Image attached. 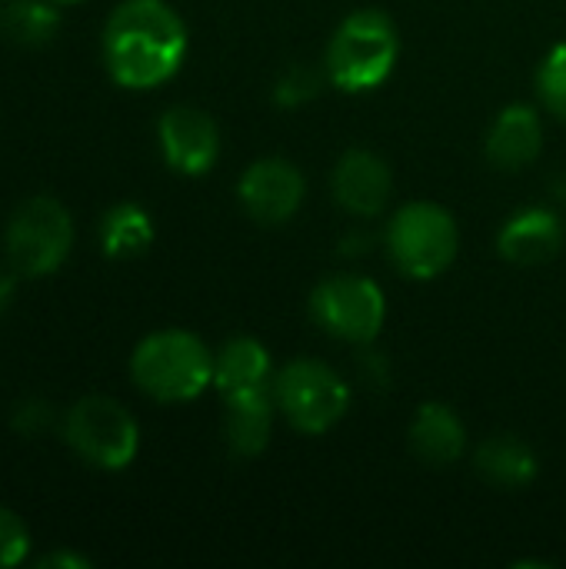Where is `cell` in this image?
Segmentation results:
<instances>
[{
  "mask_svg": "<svg viewBox=\"0 0 566 569\" xmlns=\"http://www.w3.org/2000/svg\"><path fill=\"white\" fill-rule=\"evenodd\" d=\"M187 57V27L167 0H123L103 27V63L127 90L167 83Z\"/></svg>",
  "mask_w": 566,
  "mask_h": 569,
  "instance_id": "6da1fadb",
  "label": "cell"
},
{
  "mask_svg": "<svg viewBox=\"0 0 566 569\" xmlns=\"http://www.w3.org/2000/svg\"><path fill=\"white\" fill-rule=\"evenodd\" d=\"M217 357L187 330H160L137 343L130 357L133 383L160 403L197 400L214 383Z\"/></svg>",
  "mask_w": 566,
  "mask_h": 569,
  "instance_id": "7a4b0ae2",
  "label": "cell"
},
{
  "mask_svg": "<svg viewBox=\"0 0 566 569\" xmlns=\"http://www.w3.org/2000/svg\"><path fill=\"white\" fill-rule=\"evenodd\" d=\"M400 53V37L394 20L384 10H357L350 13L330 47H327V73L347 93H364L380 87Z\"/></svg>",
  "mask_w": 566,
  "mask_h": 569,
  "instance_id": "3957f363",
  "label": "cell"
},
{
  "mask_svg": "<svg viewBox=\"0 0 566 569\" xmlns=\"http://www.w3.org/2000/svg\"><path fill=\"white\" fill-rule=\"evenodd\" d=\"M7 260L20 277H47L73 247V220L57 197L23 200L7 223Z\"/></svg>",
  "mask_w": 566,
  "mask_h": 569,
  "instance_id": "277c9868",
  "label": "cell"
},
{
  "mask_svg": "<svg viewBox=\"0 0 566 569\" xmlns=\"http://www.w3.org/2000/svg\"><path fill=\"white\" fill-rule=\"evenodd\" d=\"M457 247H460V237H457L454 217L444 207L427 203V200H417L397 210L387 230V250L397 270H404L414 280L440 277L454 263Z\"/></svg>",
  "mask_w": 566,
  "mask_h": 569,
  "instance_id": "5b68a950",
  "label": "cell"
},
{
  "mask_svg": "<svg viewBox=\"0 0 566 569\" xmlns=\"http://www.w3.org/2000/svg\"><path fill=\"white\" fill-rule=\"evenodd\" d=\"M63 440L97 470H127L140 447V427L123 403L110 397H83L63 420Z\"/></svg>",
  "mask_w": 566,
  "mask_h": 569,
  "instance_id": "8992f818",
  "label": "cell"
},
{
  "mask_svg": "<svg viewBox=\"0 0 566 569\" xmlns=\"http://www.w3.org/2000/svg\"><path fill=\"white\" fill-rule=\"evenodd\" d=\"M277 407L300 433H327L344 420L350 407V390L337 370L320 360H294L280 370L274 383Z\"/></svg>",
  "mask_w": 566,
  "mask_h": 569,
  "instance_id": "52a82bcc",
  "label": "cell"
},
{
  "mask_svg": "<svg viewBox=\"0 0 566 569\" xmlns=\"http://www.w3.org/2000/svg\"><path fill=\"white\" fill-rule=\"evenodd\" d=\"M310 313L327 333L350 343H370L384 327L387 303L384 290L374 280L337 273L317 283L310 297Z\"/></svg>",
  "mask_w": 566,
  "mask_h": 569,
  "instance_id": "ba28073f",
  "label": "cell"
},
{
  "mask_svg": "<svg viewBox=\"0 0 566 569\" xmlns=\"http://www.w3.org/2000/svg\"><path fill=\"white\" fill-rule=\"evenodd\" d=\"M304 173L284 160V157H267L257 160L244 177H240V203L257 223H284L297 213L304 203Z\"/></svg>",
  "mask_w": 566,
  "mask_h": 569,
  "instance_id": "9c48e42d",
  "label": "cell"
},
{
  "mask_svg": "<svg viewBox=\"0 0 566 569\" xmlns=\"http://www.w3.org/2000/svg\"><path fill=\"white\" fill-rule=\"evenodd\" d=\"M160 150L163 160L187 177H200L217 163L220 153V130L210 113L197 107H170L160 117Z\"/></svg>",
  "mask_w": 566,
  "mask_h": 569,
  "instance_id": "30bf717a",
  "label": "cell"
},
{
  "mask_svg": "<svg viewBox=\"0 0 566 569\" xmlns=\"http://www.w3.org/2000/svg\"><path fill=\"white\" fill-rule=\"evenodd\" d=\"M390 167L370 150H347L334 170V197L344 210L357 217H374L390 200Z\"/></svg>",
  "mask_w": 566,
  "mask_h": 569,
  "instance_id": "8fae6325",
  "label": "cell"
},
{
  "mask_svg": "<svg viewBox=\"0 0 566 569\" xmlns=\"http://www.w3.org/2000/svg\"><path fill=\"white\" fill-rule=\"evenodd\" d=\"M497 247H500V257L510 263H520V267L547 263L564 247V227L557 213L544 207H527L504 223Z\"/></svg>",
  "mask_w": 566,
  "mask_h": 569,
  "instance_id": "7c38bea8",
  "label": "cell"
},
{
  "mask_svg": "<svg viewBox=\"0 0 566 569\" xmlns=\"http://www.w3.org/2000/svg\"><path fill=\"white\" fill-rule=\"evenodd\" d=\"M540 140H544V130H540L537 110L527 103H514L494 120L487 133V160L500 170H520L530 160H537Z\"/></svg>",
  "mask_w": 566,
  "mask_h": 569,
  "instance_id": "4fadbf2b",
  "label": "cell"
},
{
  "mask_svg": "<svg viewBox=\"0 0 566 569\" xmlns=\"http://www.w3.org/2000/svg\"><path fill=\"white\" fill-rule=\"evenodd\" d=\"M467 430L447 403H424L410 427V447L420 460L447 467L464 453Z\"/></svg>",
  "mask_w": 566,
  "mask_h": 569,
  "instance_id": "5bb4252c",
  "label": "cell"
},
{
  "mask_svg": "<svg viewBox=\"0 0 566 569\" xmlns=\"http://www.w3.org/2000/svg\"><path fill=\"white\" fill-rule=\"evenodd\" d=\"M227 400V440L237 457H257L264 453L270 440V423H274V407L267 387L257 390H240L224 397Z\"/></svg>",
  "mask_w": 566,
  "mask_h": 569,
  "instance_id": "9a60e30c",
  "label": "cell"
},
{
  "mask_svg": "<svg viewBox=\"0 0 566 569\" xmlns=\"http://www.w3.org/2000/svg\"><path fill=\"white\" fill-rule=\"evenodd\" d=\"M477 470L494 487L517 490V487H527L537 477V453L520 437L497 433L487 443H480V450H477Z\"/></svg>",
  "mask_w": 566,
  "mask_h": 569,
  "instance_id": "2e32d148",
  "label": "cell"
},
{
  "mask_svg": "<svg viewBox=\"0 0 566 569\" xmlns=\"http://www.w3.org/2000/svg\"><path fill=\"white\" fill-rule=\"evenodd\" d=\"M267 373H270L267 350L250 337H237L217 353L214 383H217V390L224 397H230V393H240V390L267 387Z\"/></svg>",
  "mask_w": 566,
  "mask_h": 569,
  "instance_id": "e0dca14e",
  "label": "cell"
},
{
  "mask_svg": "<svg viewBox=\"0 0 566 569\" xmlns=\"http://www.w3.org/2000/svg\"><path fill=\"white\" fill-rule=\"evenodd\" d=\"M100 243L107 257H137L153 243V223L143 207L117 203L100 220Z\"/></svg>",
  "mask_w": 566,
  "mask_h": 569,
  "instance_id": "ac0fdd59",
  "label": "cell"
},
{
  "mask_svg": "<svg viewBox=\"0 0 566 569\" xmlns=\"http://www.w3.org/2000/svg\"><path fill=\"white\" fill-rule=\"evenodd\" d=\"M60 30V10L50 0H17L0 13V33L20 47H43Z\"/></svg>",
  "mask_w": 566,
  "mask_h": 569,
  "instance_id": "d6986e66",
  "label": "cell"
},
{
  "mask_svg": "<svg viewBox=\"0 0 566 569\" xmlns=\"http://www.w3.org/2000/svg\"><path fill=\"white\" fill-rule=\"evenodd\" d=\"M537 83H540V97H544L547 110H554L560 120H566V43L547 53Z\"/></svg>",
  "mask_w": 566,
  "mask_h": 569,
  "instance_id": "ffe728a7",
  "label": "cell"
},
{
  "mask_svg": "<svg viewBox=\"0 0 566 569\" xmlns=\"http://www.w3.org/2000/svg\"><path fill=\"white\" fill-rule=\"evenodd\" d=\"M317 93H320V73L314 67H307V63H294L277 80V90H274L277 103H284V107H300Z\"/></svg>",
  "mask_w": 566,
  "mask_h": 569,
  "instance_id": "44dd1931",
  "label": "cell"
},
{
  "mask_svg": "<svg viewBox=\"0 0 566 569\" xmlns=\"http://www.w3.org/2000/svg\"><path fill=\"white\" fill-rule=\"evenodd\" d=\"M27 553H30V533L23 520L13 510L0 507V569L23 563Z\"/></svg>",
  "mask_w": 566,
  "mask_h": 569,
  "instance_id": "7402d4cb",
  "label": "cell"
},
{
  "mask_svg": "<svg viewBox=\"0 0 566 569\" xmlns=\"http://www.w3.org/2000/svg\"><path fill=\"white\" fill-rule=\"evenodd\" d=\"M47 423H50V407L40 400H30L13 413V427L27 437H37L40 430H47Z\"/></svg>",
  "mask_w": 566,
  "mask_h": 569,
  "instance_id": "603a6c76",
  "label": "cell"
},
{
  "mask_svg": "<svg viewBox=\"0 0 566 569\" xmlns=\"http://www.w3.org/2000/svg\"><path fill=\"white\" fill-rule=\"evenodd\" d=\"M53 567L87 569L90 567V560H87V557H77V553H67V550H60V553H50V557H43V560H40V569H53Z\"/></svg>",
  "mask_w": 566,
  "mask_h": 569,
  "instance_id": "cb8c5ba5",
  "label": "cell"
},
{
  "mask_svg": "<svg viewBox=\"0 0 566 569\" xmlns=\"http://www.w3.org/2000/svg\"><path fill=\"white\" fill-rule=\"evenodd\" d=\"M10 297H13V280L10 277H0V310L10 303Z\"/></svg>",
  "mask_w": 566,
  "mask_h": 569,
  "instance_id": "d4e9b609",
  "label": "cell"
},
{
  "mask_svg": "<svg viewBox=\"0 0 566 569\" xmlns=\"http://www.w3.org/2000/svg\"><path fill=\"white\" fill-rule=\"evenodd\" d=\"M53 3H77V0H53Z\"/></svg>",
  "mask_w": 566,
  "mask_h": 569,
  "instance_id": "484cf974",
  "label": "cell"
}]
</instances>
